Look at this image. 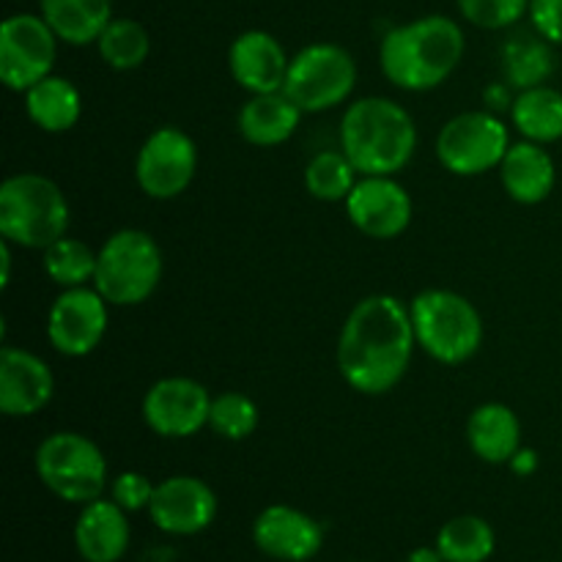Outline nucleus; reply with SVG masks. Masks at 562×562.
<instances>
[{
	"label": "nucleus",
	"mask_w": 562,
	"mask_h": 562,
	"mask_svg": "<svg viewBox=\"0 0 562 562\" xmlns=\"http://www.w3.org/2000/svg\"><path fill=\"white\" fill-rule=\"evenodd\" d=\"M415 346L409 305L390 294L366 296L340 327V376L362 395L390 393L409 371Z\"/></svg>",
	"instance_id": "nucleus-1"
},
{
	"label": "nucleus",
	"mask_w": 562,
	"mask_h": 562,
	"mask_svg": "<svg viewBox=\"0 0 562 562\" xmlns=\"http://www.w3.org/2000/svg\"><path fill=\"white\" fill-rule=\"evenodd\" d=\"M464 49L467 38L459 22L445 14H428L387 31L379 47V64L393 86L431 91L459 69Z\"/></svg>",
	"instance_id": "nucleus-2"
},
{
	"label": "nucleus",
	"mask_w": 562,
	"mask_h": 562,
	"mask_svg": "<svg viewBox=\"0 0 562 562\" xmlns=\"http://www.w3.org/2000/svg\"><path fill=\"white\" fill-rule=\"evenodd\" d=\"M340 151L360 176H395L417 151L415 119L387 97L357 99L340 121Z\"/></svg>",
	"instance_id": "nucleus-3"
},
{
	"label": "nucleus",
	"mask_w": 562,
	"mask_h": 562,
	"mask_svg": "<svg viewBox=\"0 0 562 562\" xmlns=\"http://www.w3.org/2000/svg\"><path fill=\"white\" fill-rule=\"evenodd\" d=\"M69 201L53 179L9 176L0 187V236L16 247L47 250L69 231Z\"/></svg>",
	"instance_id": "nucleus-4"
},
{
	"label": "nucleus",
	"mask_w": 562,
	"mask_h": 562,
	"mask_svg": "<svg viewBox=\"0 0 562 562\" xmlns=\"http://www.w3.org/2000/svg\"><path fill=\"white\" fill-rule=\"evenodd\" d=\"M417 346L445 366L472 360L483 346V318L464 294L426 289L409 302Z\"/></svg>",
	"instance_id": "nucleus-5"
},
{
	"label": "nucleus",
	"mask_w": 562,
	"mask_h": 562,
	"mask_svg": "<svg viewBox=\"0 0 562 562\" xmlns=\"http://www.w3.org/2000/svg\"><path fill=\"white\" fill-rule=\"evenodd\" d=\"M162 280V250L151 234L121 228L97 250L93 289L110 305H140L157 291Z\"/></svg>",
	"instance_id": "nucleus-6"
},
{
	"label": "nucleus",
	"mask_w": 562,
	"mask_h": 562,
	"mask_svg": "<svg viewBox=\"0 0 562 562\" xmlns=\"http://www.w3.org/2000/svg\"><path fill=\"white\" fill-rule=\"evenodd\" d=\"M36 475L64 503L88 505L104 494L108 459L97 442L75 431H55L44 439L33 456Z\"/></svg>",
	"instance_id": "nucleus-7"
},
{
	"label": "nucleus",
	"mask_w": 562,
	"mask_h": 562,
	"mask_svg": "<svg viewBox=\"0 0 562 562\" xmlns=\"http://www.w3.org/2000/svg\"><path fill=\"white\" fill-rule=\"evenodd\" d=\"M357 86V64L340 44L316 42L291 58L283 91L302 113H324L344 104Z\"/></svg>",
	"instance_id": "nucleus-8"
},
{
	"label": "nucleus",
	"mask_w": 562,
	"mask_h": 562,
	"mask_svg": "<svg viewBox=\"0 0 562 562\" xmlns=\"http://www.w3.org/2000/svg\"><path fill=\"white\" fill-rule=\"evenodd\" d=\"M508 148V126L488 110L453 115L437 135L439 162L456 176H481L499 168Z\"/></svg>",
	"instance_id": "nucleus-9"
},
{
	"label": "nucleus",
	"mask_w": 562,
	"mask_h": 562,
	"mask_svg": "<svg viewBox=\"0 0 562 562\" xmlns=\"http://www.w3.org/2000/svg\"><path fill=\"white\" fill-rule=\"evenodd\" d=\"M55 31L42 14H11L0 27V80L9 91L25 93L53 75L58 55Z\"/></svg>",
	"instance_id": "nucleus-10"
},
{
	"label": "nucleus",
	"mask_w": 562,
	"mask_h": 562,
	"mask_svg": "<svg viewBox=\"0 0 562 562\" xmlns=\"http://www.w3.org/2000/svg\"><path fill=\"white\" fill-rule=\"evenodd\" d=\"M198 173V146L179 126H159L135 159L137 187L154 201H173Z\"/></svg>",
	"instance_id": "nucleus-11"
},
{
	"label": "nucleus",
	"mask_w": 562,
	"mask_h": 562,
	"mask_svg": "<svg viewBox=\"0 0 562 562\" xmlns=\"http://www.w3.org/2000/svg\"><path fill=\"white\" fill-rule=\"evenodd\" d=\"M110 302L97 289L77 285L55 296L47 313V338L66 357H86L102 344L108 333Z\"/></svg>",
	"instance_id": "nucleus-12"
},
{
	"label": "nucleus",
	"mask_w": 562,
	"mask_h": 562,
	"mask_svg": "<svg viewBox=\"0 0 562 562\" xmlns=\"http://www.w3.org/2000/svg\"><path fill=\"white\" fill-rule=\"evenodd\" d=\"M212 395L190 376L159 379L143 395V420L165 439H187L209 426Z\"/></svg>",
	"instance_id": "nucleus-13"
},
{
	"label": "nucleus",
	"mask_w": 562,
	"mask_h": 562,
	"mask_svg": "<svg viewBox=\"0 0 562 562\" xmlns=\"http://www.w3.org/2000/svg\"><path fill=\"white\" fill-rule=\"evenodd\" d=\"M344 203L351 225L382 241L404 234L415 214L412 195L393 176H362Z\"/></svg>",
	"instance_id": "nucleus-14"
},
{
	"label": "nucleus",
	"mask_w": 562,
	"mask_h": 562,
	"mask_svg": "<svg viewBox=\"0 0 562 562\" xmlns=\"http://www.w3.org/2000/svg\"><path fill=\"white\" fill-rule=\"evenodd\" d=\"M217 508V494L209 483L192 475H173L157 483L148 516L168 536H198L212 527Z\"/></svg>",
	"instance_id": "nucleus-15"
},
{
	"label": "nucleus",
	"mask_w": 562,
	"mask_h": 562,
	"mask_svg": "<svg viewBox=\"0 0 562 562\" xmlns=\"http://www.w3.org/2000/svg\"><path fill=\"white\" fill-rule=\"evenodd\" d=\"M252 543L272 560L307 562L322 552L324 530L305 510L269 505L252 521Z\"/></svg>",
	"instance_id": "nucleus-16"
},
{
	"label": "nucleus",
	"mask_w": 562,
	"mask_h": 562,
	"mask_svg": "<svg viewBox=\"0 0 562 562\" xmlns=\"http://www.w3.org/2000/svg\"><path fill=\"white\" fill-rule=\"evenodd\" d=\"M55 376L47 362L27 349H0V412L33 417L53 401Z\"/></svg>",
	"instance_id": "nucleus-17"
},
{
	"label": "nucleus",
	"mask_w": 562,
	"mask_h": 562,
	"mask_svg": "<svg viewBox=\"0 0 562 562\" xmlns=\"http://www.w3.org/2000/svg\"><path fill=\"white\" fill-rule=\"evenodd\" d=\"M291 58L267 31H245L228 49L231 77L250 93L283 91Z\"/></svg>",
	"instance_id": "nucleus-18"
},
{
	"label": "nucleus",
	"mask_w": 562,
	"mask_h": 562,
	"mask_svg": "<svg viewBox=\"0 0 562 562\" xmlns=\"http://www.w3.org/2000/svg\"><path fill=\"white\" fill-rule=\"evenodd\" d=\"M130 519L113 499L82 505L75 525V547L86 562H119L130 549Z\"/></svg>",
	"instance_id": "nucleus-19"
},
{
	"label": "nucleus",
	"mask_w": 562,
	"mask_h": 562,
	"mask_svg": "<svg viewBox=\"0 0 562 562\" xmlns=\"http://www.w3.org/2000/svg\"><path fill=\"white\" fill-rule=\"evenodd\" d=\"M499 179H503L505 192L516 203L536 206L552 195L558 170H554L552 154L541 143L521 140L505 154L503 165H499Z\"/></svg>",
	"instance_id": "nucleus-20"
},
{
	"label": "nucleus",
	"mask_w": 562,
	"mask_h": 562,
	"mask_svg": "<svg viewBox=\"0 0 562 562\" xmlns=\"http://www.w3.org/2000/svg\"><path fill=\"white\" fill-rule=\"evenodd\" d=\"M302 121V110L296 108L294 99L285 91L272 93H252L239 110V135L250 146L272 148L289 140Z\"/></svg>",
	"instance_id": "nucleus-21"
},
{
	"label": "nucleus",
	"mask_w": 562,
	"mask_h": 562,
	"mask_svg": "<svg viewBox=\"0 0 562 562\" xmlns=\"http://www.w3.org/2000/svg\"><path fill=\"white\" fill-rule=\"evenodd\" d=\"M467 442L486 464H510L521 450V423L510 406L481 404L467 420Z\"/></svg>",
	"instance_id": "nucleus-22"
},
{
	"label": "nucleus",
	"mask_w": 562,
	"mask_h": 562,
	"mask_svg": "<svg viewBox=\"0 0 562 562\" xmlns=\"http://www.w3.org/2000/svg\"><path fill=\"white\" fill-rule=\"evenodd\" d=\"M38 9L55 36L71 47L93 44L113 20V0H38Z\"/></svg>",
	"instance_id": "nucleus-23"
},
{
	"label": "nucleus",
	"mask_w": 562,
	"mask_h": 562,
	"mask_svg": "<svg viewBox=\"0 0 562 562\" xmlns=\"http://www.w3.org/2000/svg\"><path fill=\"white\" fill-rule=\"evenodd\" d=\"M27 119L44 132H69L82 115V97L66 77L47 75L25 91Z\"/></svg>",
	"instance_id": "nucleus-24"
},
{
	"label": "nucleus",
	"mask_w": 562,
	"mask_h": 562,
	"mask_svg": "<svg viewBox=\"0 0 562 562\" xmlns=\"http://www.w3.org/2000/svg\"><path fill=\"white\" fill-rule=\"evenodd\" d=\"M510 119L519 135L532 143H554L562 137V91L552 86H536L519 91L510 104Z\"/></svg>",
	"instance_id": "nucleus-25"
},
{
	"label": "nucleus",
	"mask_w": 562,
	"mask_h": 562,
	"mask_svg": "<svg viewBox=\"0 0 562 562\" xmlns=\"http://www.w3.org/2000/svg\"><path fill=\"white\" fill-rule=\"evenodd\" d=\"M503 69L510 86H516L519 91L543 86L554 71L552 42H547L538 33L536 36L519 33L503 47Z\"/></svg>",
	"instance_id": "nucleus-26"
},
{
	"label": "nucleus",
	"mask_w": 562,
	"mask_h": 562,
	"mask_svg": "<svg viewBox=\"0 0 562 562\" xmlns=\"http://www.w3.org/2000/svg\"><path fill=\"white\" fill-rule=\"evenodd\" d=\"M497 538L481 516H456L439 530L437 549L448 562H486L494 554Z\"/></svg>",
	"instance_id": "nucleus-27"
},
{
	"label": "nucleus",
	"mask_w": 562,
	"mask_h": 562,
	"mask_svg": "<svg viewBox=\"0 0 562 562\" xmlns=\"http://www.w3.org/2000/svg\"><path fill=\"white\" fill-rule=\"evenodd\" d=\"M97 47L110 69L132 71L146 64L148 53H151V36L137 20H130V16L115 20L113 16L102 36L97 38Z\"/></svg>",
	"instance_id": "nucleus-28"
},
{
	"label": "nucleus",
	"mask_w": 562,
	"mask_h": 562,
	"mask_svg": "<svg viewBox=\"0 0 562 562\" xmlns=\"http://www.w3.org/2000/svg\"><path fill=\"white\" fill-rule=\"evenodd\" d=\"M44 272L60 289L88 285V280H93V272H97V252L86 241L60 236L44 250Z\"/></svg>",
	"instance_id": "nucleus-29"
},
{
	"label": "nucleus",
	"mask_w": 562,
	"mask_h": 562,
	"mask_svg": "<svg viewBox=\"0 0 562 562\" xmlns=\"http://www.w3.org/2000/svg\"><path fill=\"white\" fill-rule=\"evenodd\" d=\"M357 184V168L344 151H322L307 162L305 187L316 201L338 203L349 198Z\"/></svg>",
	"instance_id": "nucleus-30"
},
{
	"label": "nucleus",
	"mask_w": 562,
	"mask_h": 562,
	"mask_svg": "<svg viewBox=\"0 0 562 562\" xmlns=\"http://www.w3.org/2000/svg\"><path fill=\"white\" fill-rule=\"evenodd\" d=\"M258 420V406L256 401L247 398L241 393H220L212 398V409H209V426L217 437L231 439V442H241L250 434H256Z\"/></svg>",
	"instance_id": "nucleus-31"
},
{
	"label": "nucleus",
	"mask_w": 562,
	"mask_h": 562,
	"mask_svg": "<svg viewBox=\"0 0 562 562\" xmlns=\"http://www.w3.org/2000/svg\"><path fill=\"white\" fill-rule=\"evenodd\" d=\"M461 16L483 31H503L516 25L530 11V0H456Z\"/></svg>",
	"instance_id": "nucleus-32"
},
{
	"label": "nucleus",
	"mask_w": 562,
	"mask_h": 562,
	"mask_svg": "<svg viewBox=\"0 0 562 562\" xmlns=\"http://www.w3.org/2000/svg\"><path fill=\"white\" fill-rule=\"evenodd\" d=\"M154 483L148 481L143 472H121L110 483V499L126 510V514H137V510H148L154 499Z\"/></svg>",
	"instance_id": "nucleus-33"
},
{
	"label": "nucleus",
	"mask_w": 562,
	"mask_h": 562,
	"mask_svg": "<svg viewBox=\"0 0 562 562\" xmlns=\"http://www.w3.org/2000/svg\"><path fill=\"white\" fill-rule=\"evenodd\" d=\"M530 22L538 36L562 44V0H530Z\"/></svg>",
	"instance_id": "nucleus-34"
},
{
	"label": "nucleus",
	"mask_w": 562,
	"mask_h": 562,
	"mask_svg": "<svg viewBox=\"0 0 562 562\" xmlns=\"http://www.w3.org/2000/svg\"><path fill=\"white\" fill-rule=\"evenodd\" d=\"M510 467H514V472H519V475H530V472H536L538 467V456L532 453V450L521 448L519 453L510 459Z\"/></svg>",
	"instance_id": "nucleus-35"
},
{
	"label": "nucleus",
	"mask_w": 562,
	"mask_h": 562,
	"mask_svg": "<svg viewBox=\"0 0 562 562\" xmlns=\"http://www.w3.org/2000/svg\"><path fill=\"white\" fill-rule=\"evenodd\" d=\"M406 562H448V560L439 554L437 547H434V549L431 547H420V549H415L409 558H406Z\"/></svg>",
	"instance_id": "nucleus-36"
},
{
	"label": "nucleus",
	"mask_w": 562,
	"mask_h": 562,
	"mask_svg": "<svg viewBox=\"0 0 562 562\" xmlns=\"http://www.w3.org/2000/svg\"><path fill=\"white\" fill-rule=\"evenodd\" d=\"M0 261H3V274H0V283H3V289L9 285L11 280V241H0Z\"/></svg>",
	"instance_id": "nucleus-37"
},
{
	"label": "nucleus",
	"mask_w": 562,
	"mask_h": 562,
	"mask_svg": "<svg viewBox=\"0 0 562 562\" xmlns=\"http://www.w3.org/2000/svg\"><path fill=\"white\" fill-rule=\"evenodd\" d=\"M486 99H488V104H494V108H510V104H508V91H505V86H492V88H488Z\"/></svg>",
	"instance_id": "nucleus-38"
}]
</instances>
